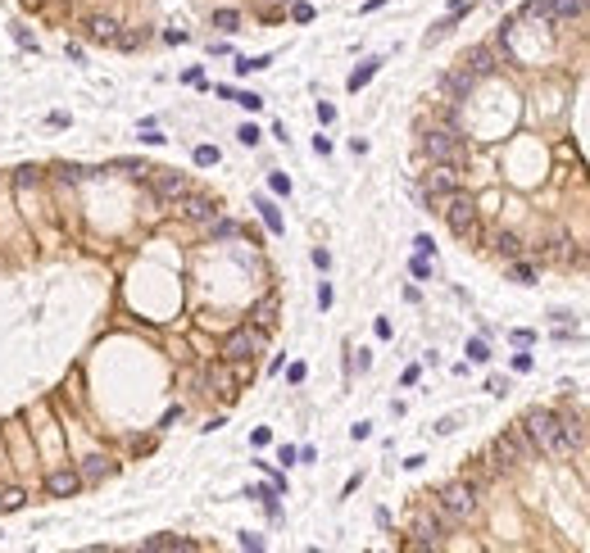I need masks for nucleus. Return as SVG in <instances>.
Listing matches in <instances>:
<instances>
[{
	"instance_id": "nucleus-1",
	"label": "nucleus",
	"mask_w": 590,
	"mask_h": 553,
	"mask_svg": "<svg viewBox=\"0 0 590 553\" xmlns=\"http://www.w3.org/2000/svg\"><path fill=\"white\" fill-rule=\"evenodd\" d=\"M522 426H527V436H532L536 449L554 453V458H572L568 445H563V417L554 409H532V413L522 417Z\"/></svg>"
},
{
	"instance_id": "nucleus-2",
	"label": "nucleus",
	"mask_w": 590,
	"mask_h": 553,
	"mask_svg": "<svg viewBox=\"0 0 590 553\" xmlns=\"http://www.w3.org/2000/svg\"><path fill=\"white\" fill-rule=\"evenodd\" d=\"M436 508L445 522H472L477 508H482V499H477V485L472 481H450L445 490L436 495Z\"/></svg>"
},
{
	"instance_id": "nucleus-3",
	"label": "nucleus",
	"mask_w": 590,
	"mask_h": 553,
	"mask_svg": "<svg viewBox=\"0 0 590 553\" xmlns=\"http://www.w3.org/2000/svg\"><path fill=\"white\" fill-rule=\"evenodd\" d=\"M423 154L432 159V164H450V168H459L463 164V154H468V145H463V137L454 127H432L423 137Z\"/></svg>"
},
{
	"instance_id": "nucleus-4",
	"label": "nucleus",
	"mask_w": 590,
	"mask_h": 553,
	"mask_svg": "<svg viewBox=\"0 0 590 553\" xmlns=\"http://www.w3.org/2000/svg\"><path fill=\"white\" fill-rule=\"evenodd\" d=\"M440 214H445V227H450L459 241H477V204H472V195H463V191L445 195Z\"/></svg>"
},
{
	"instance_id": "nucleus-5",
	"label": "nucleus",
	"mask_w": 590,
	"mask_h": 553,
	"mask_svg": "<svg viewBox=\"0 0 590 553\" xmlns=\"http://www.w3.org/2000/svg\"><path fill=\"white\" fill-rule=\"evenodd\" d=\"M536 453V445H532V436H527V426H509L495 445H490V458H495V467L504 472V467H518V463H527Z\"/></svg>"
},
{
	"instance_id": "nucleus-6",
	"label": "nucleus",
	"mask_w": 590,
	"mask_h": 553,
	"mask_svg": "<svg viewBox=\"0 0 590 553\" xmlns=\"http://www.w3.org/2000/svg\"><path fill=\"white\" fill-rule=\"evenodd\" d=\"M445 517H440V508H418L413 512V544L418 549H436L445 544Z\"/></svg>"
},
{
	"instance_id": "nucleus-7",
	"label": "nucleus",
	"mask_w": 590,
	"mask_h": 553,
	"mask_svg": "<svg viewBox=\"0 0 590 553\" xmlns=\"http://www.w3.org/2000/svg\"><path fill=\"white\" fill-rule=\"evenodd\" d=\"M454 191H459V173H454L450 164H436V173H427V181H423V195L436 209L445 204V195H454Z\"/></svg>"
},
{
	"instance_id": "nucleus-8",
	"label": "nucleus",
	"mask_w": 590,
	"mask_h": 553,
	"mask_svg": "<svg viewBox=\"0 0 590 553\" xmlns=\"http://www.w3.org/2000/svg\"><path fill=\"white\" fill-rule=\"evenodd\" d=\"M581 9H586V0H536V5H527V14L559 23V19H576Z\"/></svg>"
},
{
	"instance_id": "nucleus-9",
	"label": "nucleus",
	"mask_w": 590,
	"mask_h": 553,
	"mask_svg": "<svg viewBox=\"0 0 590 553\" xmlns=\"http://www.w3.org/2000/svg\"><path fill=\"white\" fill-rule=\"evenodd\" d=\"M254 349H259V331H232V336L223 340V359L227 363H245Z\"/></svg>"
},
{
	"instance_id": "nucleus-10",
	"label": "nucleus",
	"mask_w": 590,
	"mask_h": 553,
	"mask_svg": "<svg viewBox=\"0 0 590 553\" xmlns=\"http://www.w3.org/2000/svg\"><path fill=\"white\" fill-rule=\"evenodd\" d=\"M187 191H191V181L182 177V173H159L155 177V195L164 204H182V195H187Z\"/></svg>"
},
{
	"instance_id": "nucleus-11",
	"label": "nucleus",
	"mask_w": 590,
	"mask_h": 553,
	"mask_svg": "<svg viewBox=\"0 0 590 553\" xmlns=\"http://www.w3.org/2000/svg\"><path fill=\"white\" fill-rule=\"evenodd\" d=\"M182 214H187L191 218V223H214V218H218V204L214 200H209V195H182Z\"/></svg>"
},
{
	"instance_id": "nucleus-12",
	"label": "nucleus",
	"mask_w": 590,
	"mask_h": 553,
	"mask_svg": "<svg viewBox=\"0 0 590 553\" xmlns=\"http://www.w3.org/2000/svg\"><path fill=\"white\" fill-rule=\"evenodd\" d=\"M78 485H82V472H68V467H59V472L46 476V490L59 499H68V495H78Z\"/></svg>"
},
{
	"instance_id": "nucleus-13",
	"label": "nucleus",
	"mask_w": 590,
	"mask_h": 553,
	"mask_svg": "<svg viewBox=\"0 0 590 553\" xmlns=\"http://www.w3.org/2000/svg\"><path fill=\"white\" fill-rule=\"evenodd\" d=\"M109 472H114V458H109V453H87V458H82V476H87V481H105Z\"/></svg>"
},
{
	"instance_id": "nucleus-14",
	"label": "nucleus",
	"mask_w": 590,
	"mask_h": 553,
	"mask_svg": "<svg viewBox=\"0 0 590 553\" xmlns=\"http://www.w3.org/2000/svg\"><path fill=\"white\" fill-rule=\"evenodd\" d=\"M87 32H91V41H105V46H114V41H118V23H114V19H105V14L87 19Z\"/></svg>"
},
{
	"instance_id": "nucleus-15",
	"label": "nucleus",
	"mask_w": 590,
	"mask_h": 553,
	"mask_svg": "<svg viewBox=\"0 0 590 553\" xmlns=\"http://www.w3.org/2000/svg\"><path fill=\"white\" fill-rule=\"evenodd\" d=\"M563 445H568V453H576L586 445V431H581V422L576 417H563Z\"/></svg>"
},
{
	"instance_id": "nucleus-16",
	"label": "nucleus",
	"mask_w": 590,
	"mask_h": 553,
	"mask_svg": "<svg viewBox=\"0 0 590 553\" xmlns=\"http://www.w3.org/2000/svg\"><path fill=\"white\" fill-rule=\"evenodd\" d=\"M490 68H495V55H490L486 46H477V51L468 55V73H472V78H482V73H490Z\"/></svg>"
},
{
	"instance_id": "nucleus-17",
	"label": "nucleus",
	"mask_w": 590,
	"mask_h": 553,
	"mask_svg": "<svg viewBox=\"0 0 590 553\" xmlns=\"http://www.w3.org/2000/svg\"><path fill=\"white\" fill-rule=\"evenodd\" d=\"M495 250L504 254V259H518L522 245H518V236H513V231H500V236H495Z\"/></svg>"
},
{
	"instance_id": "nucleus-18",
	"label": "nucleus",
	"mask_w": 590,
	"mask_h": 553,
	"mask_svg": "<svg viewBox=\"0 0 590 553\" xmlns=\"http://www.w3.org/2000/svg\"><path fill=\"white\" fill-rule=\"evenodd\" d=\"M145 549L155 553V549H195V544L191 539H177V535H155V539H145Z\"/></svg>"
},
{
	"instance_id": "nucleus-19",
	"label": "nucleus",
	"mask_w": 590,
	"mask_h": 553,
	"mask_svg": "<svg viewBox=\"0 0 590 553\" xmlns=\"http://www.w3.org/2000/svg\"><path fill=\"white\" fill-rule=\"evenodd\" d=\"M377 68H382V59H368V64H363V68H354V78H350V91H359V87H363V82H368V78H373V73H377Z\"/></svg>"
},
{
	"instance_id": "nucleus-20",
	"label": "nucleus",
	"mask_w": 590,
	"mask_h": 553,
	"mask_svg": "<svg viewBox=\"0 0 590 553\" xmlns=\"http://www.w3.org/2000/svg\"><path fill=\"white\" fill-rule=\"evenodd\" d=\"M237 23H241L237 9H218L214 14V28H223V32H237Z\"/></svg>"
},
{
	"instance_id": "nucleus-21",
	"label": "nucleus",
	"mask_w": 590,
	"mask_h": 553,
	"mask_svg": "<svg viewBox=\"0 0 590 553\" xmlns=\"http://www.w3.org/2000/svg\"><path fill=\"white\" fill-rule=\"evenodd\" d=\"M509 277H513V281H522V286H532V281H536V268H532V263H513V268H509Z\"/></svg>"
},
{
	"instance_id": "nucleus-22",
	"label": "nucleus",
	"mask_w": 590,
	"mask_h": 553,
	"mask_svg": "<svg viewBox=\"0 0 590 553\" xmlns=\"http://www.w3.org/2000/svg\"><path fill=\"white\" fill-rule=\"evenodd\" d=\"M273 313H277V304H273V300H264L259 309H254V322H259V327H273Z\"/></svg>"
},
{
	"instance_id": "nucleus-23",
	"label": "nucleus",
	"mask_w": 590,
	"mask_h": 553,
	"mask_svg": "<svg viewBox=\"0 0 590 553\" xmlns=\"http://www.w3.org/2000/svg\"><path fill=\"white\" fill-rule=\"evenodd\" d=\"M468 87H472V73H468V68H463V73H454V78H450V91H454V95H463Z\"/></svg>"
},
{
	"instance_id": "nucleus-24",
	"label": "nucleus",
	"mask_w": 590,
	"mask_h": 553,
	"mask_svg": "<svg viewBox=\"0 0 590 553\" xmlns=\"http://www.w3.org/2000/svg\"><path fill=\"white\" fill-rule=\"evenodd\" d=\"M259 214H264V223L273 227V231H281V214H277V209L268 204V200H259Z\"/></svg>"
},
{
	"instance_id": "nucleus-25",
	"label": "nucleus",
	"mask_w": 590,
	"mask_h": 553,
	"mask_svg": "<svg viewBox=\"0 0 590 553\" xmlns=\"http://www.w3.org/2000/svg\"><path fill=\"white\" fill-rule=\"evenodd\" d=\"M23 499H28L23 490H5V495H0V508H23Z\"/></svg>"
},
{
	"instance_id": "nucleus-26",
	"label": "nucleus",
	"mask_w": 590,
	"mask_h": 553,
	"mask_svg": "<svg viewBox=\"0 0 590 553\" xmlns=\"http://www.w3.org/2000/svg\"><path fill=\"white\" fill-rule=\"evenodd\" d=\"M195 164H218V150L214 145H200V150H195Z\"/></svg>"
},
{
	"instance_id": "nucleus-27",
	"label": "nucleus",
	"mask_w": 590,
	"mask_h": 553,
	"mask_svg": "<svg viewBox=\"0 0 590 553\" xmlns=\"http://www.w3.org/2000/svg\"><path fill=\"white\" fill-rule=\"evenodd\" d=\"M468 359H477V363H486V359H490V354H486V345H482V340H472V345H468Z\"/></svg>"
},
{
	"instance_id": "nucleus-28",
	"label": "nucleus",
	"mask_w": 590,
	"mask_h": 553,
	"mask_svg": "<svg viewBox=\"0 0 590 553\" xmlns=\"http://www.w3.org/2000/svg\"><path fill=\"white\" fill-rule=\"evenodd\" d=\"M14 181H19V186H32V181H36V168H19Z\"/></svg>"
},
{
	"instance_id": "nucleus-29",
	"label": "nucleus",
	"mask_w": 590,
	"mask_h": 553,
	"mask_svg": "<svg viewBox=\"0 0 590 553\" xmlns=\"http://www.w3.org/2000/svg\"><path fill=\"white\" fill-rule=\"evenodd\" d=\"M268 181H273V191H277V195H286V191H291V181H286V177H281V173H273V177H268Z\"/></svg>"
},
{
	"instance_id": "nucleus-30",
	"label": "nucleus",
	"mask_w": 590,
	"mask_h": 553,
	"mask_svg": "<svg viewBox=\"0 0 590 553\" xmlns=\"http://www.w3.org/2000/svg\"><path fill=\"white\" fill-rule=\"evenodd\" d=\"M23 5H36V0H23Z\"/></svg>"
}]
</instances>
